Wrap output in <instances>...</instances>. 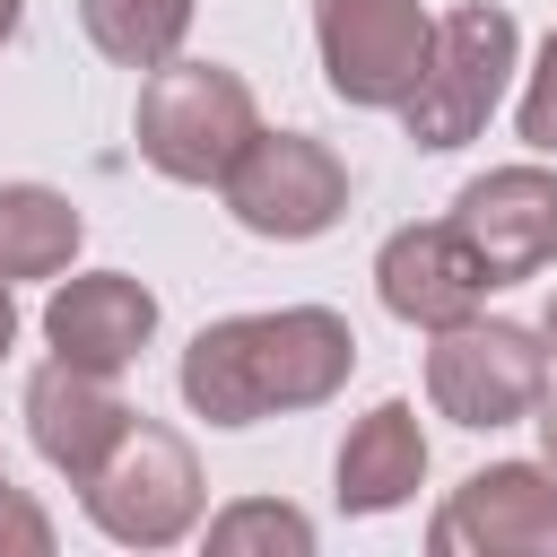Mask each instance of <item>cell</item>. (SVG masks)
<instances>
[{
  "instance_id": "6da1fadb",
  "label": "cell",
  "mask_w": 557,
  "mask_h": 557,
  "mask_svg": "<svg viewBox=\"0 0 557 557\" xmlns=\"http://www.w3.org/2000/svg\"><path fill=\"white\" fill-rule=\"evenodd\" d=\"M357 374V331L331 305H278V313H226L200 322L183 348V409L209 426H261L339 400Z\"/></svg>"
},
{
  "instance_id": "52a82bcc",
  "label": "cell",
  "mask_w": 557,
  "mask_h": 557,
  "mask_svg": "<svg viewBox=\"0 0 557 557\" xmlns=\"http://www.w3.org/2000/svg\"><path fill=\"white\" fill-rule=\"evenodd\" d=\"M426 44H435L426 0H313L322 87L357 113H400L426 70Z\"/></svg>"
},
{
  "instance_id": "ac0fdd59",
  "label": "cell",
  "mask_w": 557,
  "mask_h": 557,
  "mask_svg": "<svg viewBox=\"0 0 557 557\" xmlns=\"http://www.w3.org/2000/svg\"><path fill=\"white\" fill-rule=\"evenodd\" d=\"M0 557H52V513L0 479Z\"/></svg>"
},
{
  "instance_id": "e0dca14e",
  "label": "cell",
  "mask_w": 557,
  "mask_h": 557,
  "mask_svg": "<svg viewBox=\"0 0 557 557\" xmlns=\"http://www.w3.org/2000/svg\"><path fill=\"white\" fill-rule=\"evenodd\" d=\"M513 131H522V148H531V157H557V26L540 35V61H531L522 104H513Z\"/></svg>"
},
{
  "instance_id": "4fadbf2b",
  "label": "cell",
  "mask_w": 557,
  "mask_h": 557,
  "mask_svg": "<svg viewBox=\"0 0 557 557\" xmlns=\"http://www.w3.org/2000/svg\"><path fill=\"white\" fill-rule=\"evenodd\" d=\"M426 487V426L409 400H374L348 435H339V461H331V496L339 513H400L409 496Z\"/></svg>"
},
{
  "instance_id": "8992f818",
  "label": "cell",
  "mask_w": 557,
  "mask_h": 557,
  "mask_svg": "<svg viewBox=\"0 0 557 557\" xmlns=\"http://www.w3.org/2000/svg\"><path fill=\"white\" fill-rule=\"evenodd\" d=\"M218 200L261 244H313L348 218V165L313 131H252L235 165L218 174Z\"/></svg>"
},
{
  "instance_id": "5bb4252c",
  "label": "cell",
  "mask_w": 557,
  "mask_h": 557,
  "mask_svg": "<svg viewBox=\"0 0 557 557\" xmlns=\"http://www.w3.org/2000/svg\"><path fill=\"white\" fill-rule=\"evenodd\" d=\"M87 244V218L52 183H0V278H61Z\"/></svg>"
},
{
  "instance_id": "7402d4cb",
  "label": "cell",
  "mask_w": 557,
  "mask_h": 557,
  "mask_svg": "<svg viewBox=\"0 0 557 557\" xmlns=\"http://www.w3.org/2000/svg\"><path fill=\"white\" fill-rule=\"evenodd\" d=\"M531 331H540V348H548V366H557V296H548V313H540Z\"/></svg>"
},
{
  "instance_id": "30bf717a",
  "label": "cell",
  "mask_w": 557,
  "mask_h": 557,
  "mask_svg": "<svg viewBox=\"0 0 557 557\" xmlns=\"http://www.w3.org/2000/svg\"><path fill=\"white\" fill-rule=\"evenodd\" d=\"M374 296L392 322L409 331H444V322H470L487 305V270L479 252L453 235V218H418V226H392L383 252H374Z\"/></svg>"
},
{
  "instance_id": "ffe728a7",
  "label": "cell",
  "mask_w": 557,
  "mask_h": 557,
  "mask_svg": "<svg viewBox=\"0 0 557 557\" xmlns=\"http://www.w3.org/2000/svg\"><path fill=\"white\" fill-rule=\"evenodd\" d=\"M9 348H17V296H9V278H0V366H9Z\"/></svg>"
},
{
  "instance_id": "277c9868",
  "label": "cell",
  "mask_w": 557,
  "mask_h": 557,
  "mask_svg": "<svg viewBox=\"0 0 557 557\" xmlns=\"http://www.w3.org/2000/svg\"><path fill=\"white\" fill-rule=\"evenodd\" d=\"M200 496H209L200 487V453L174 426L139 418V409L113 435V453L78 479V505H87V522L113 548H174V540H191L200 531Z\"/></svg>"
},
{
  "instance_id": "44dd1931",
  "label": "cell",
  "mask_w": 557,
  "mask_h": 557,
  "mask_svg": "<svg viewBox=\"0 0 557 557\" xmlns=\"http://www.w3.org/2000/svg\"><path fill=\"white\" fill-rule=\"evenodd\" d=\"M17 26H26V0H0V52L17 44Z\"/></svg>"
},
{
  "instance_id": "d6986e66",
  "label": "cell",
  "mask_w": 557,
  "mask_h": 557,
  "mask_svg": "<svg viewBox=\"0 0 557 557\" xmlns=\"http://www.w3.org/2000/svg\"><path fill=\"white\" fill-rule=\"evenodd\" d=\"M531 426H540V461L557 470V374H548V392L531 400Z\"/></svg>"
},
{
  "instance_id": "9a60e30c",
  "label": "cell",
  "mask_w": 557,
  "mask_h": 557,
  "mask_svg": "<svg viewBox=\"0 0 557 557\" xmlns=\"http://www.w3.org/2000/svg\"><path fill=\"white\" fill-rule=\"evenodd\" d=\"M78 26L113 70H157V61L183 52L191 0H78Z\"/></svg>"
},
{
  "instance_id": "9c48e42d",
  "label": "cell",
  "mask_w": 557,
  "mask_h": 557,
  "mask_svg": "<svg viewBox=\"0 0 557 557\" xmlns=\"http://www.w3.org/2000/svg\"><path fill=\"white\" fill-rule=\"evenodd\" d=\"M426 548H470V557H557V470L548 461H487L470 470L435 522Z\"/></svg>"
},
{
  "instance_id": "2e32d148",
  "label": "cell",
  "mask_w": 557,
  "mask_h": 557,
  "mask_svg": "<svg viewBox=\"0 0 557 557\" xmlns=\"http://www.w3.org/2000/svg\"><path fill=\"white\" fill-rule=\"evenodd\" d=\"M209 548L218 557H305L313 548V513H296L287 496H244L226 513H209Z\"/></svg>"
},
{
  "instance_id": "3957f363",
  "label": "cell",
  "mask_w": 557,
  "mask_h": 557,
  "mask_svg": "<svg viewBox=\"0 0 557 557\" xmlns=\"http://www.w3.org/2000/svg\"><path fill=\"white\" fill-rule=\"evenodd\" d=\"M261 131V104H252V78L244 70H226V61H157L148 78H139V113H131V139H139V157L165 174V183H191V191H209L226 165H235V148Z\"/></svg>"
},
{
  "instance_id": "8fae6325",
  "label": "cell",
  "mask_w": 557,
  "mask_h": 557,
  "mask_svg": "<svg viewBox=\"0 0 557 557\" xmlns=\"http://www.w3.org/2000/svg\"><path fill=\"white\" fill-rule=\"evenodd\" d=\"M44 339H52V357H70V366H87V374H122V366L157 339V296H148V278H131V270L52 278V296H44Z\"/></svg>"
},
{
  "instance_id": "5b68a950",
  "label": "cell",
  "mask_w": 557,
  "mask_h": 557,
  "mask_svg": "<svg viewBox=\"0 0 557 557\" xmlns=\"http://www.w3.org/2000/svg\"><path fill=\"white\" fill-rule=\"evenodd\" d=\"M548 348L531 322H505V313H470V322H444L426 331V400L435 418L470 426V435H496V426H522L531 400L548 392Z\"/></svg>"
},
{
  "instance_id": "7c38bea8",
  "label": "cell",
  "mask_w": 557,
  "mask_h": 557,
  "mask_svg": "<svg viewBox=\"0 0 557 557\" xmlns=\"http://www.w3.org/2000/svg\"><path fill=\"white\" fill-rule=\"evenodd\" d=\"M122 426H131V400L113 392V374H87V366H70V357H44V366L26 374V435H35V453H44L70 487L113 453Z\"/></svg>"
},
{
  "instance_id": "603a6c76",
  "label": "cell",
  "mask_w": 557,
  "mask_h": 557,
  "mask_svg": "<svg viewBox=\"0 0 557 557\" xmlns=\"http://www.w3.org/2000/svg\"><path fill=\"white\" fill-rule=\"evenodd\" d=\"M0 479H9V461H0Z\"/></svg>"
},
{
  "instance_id": "ba28073f",
  "label": "cell",
  "mask_w": 557,
  "mask_h": 557,
  "mask_svg": "<svg viewBox=\"0 0 557 557\" xmlns=\"http://www.w3.org/2000/svg\"><path fill=\"white\" fill-rule=\"evenodd\" d=\"M453 235L479 252L487 287H513V278L557 270V174H548L540 157L470 174V183L453 191Z\"/></svg>"
},
{
  "instance_id": "7a4b0ae2",
  "label": "cell",
  "mask_w": 557,
  "mask_h": 557,
  "mask_svg": "<svg viewBox=\"0 0 557 557\" xmlns=\"http://www.w3.org/2000/svg\"><path fill=\"white\" fill-rule=\"evenodd\" d=\"M513 70H522V26H513V9H496V0L444 9V17H435V44H426V70H418V87H409V104H400V131H409L426 157L470 148V139L496 122Z\"/></svg>"
}]
</instances>
